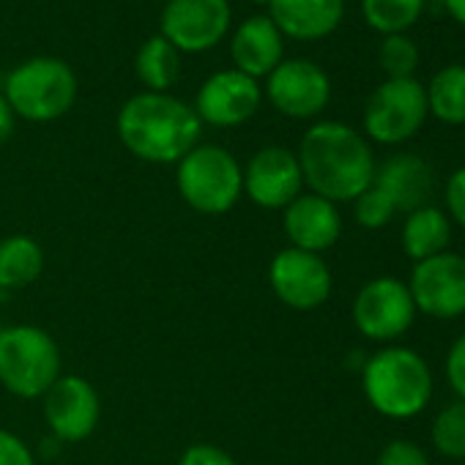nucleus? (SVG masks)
<instances>
[{
    "instance_id": "f257e3e1",
    "label": "nucleus",
    "mask_w": 465,
    "mask_h": 465,
    "mask_svg": "<svg viewBox=\"0 0 465 465\" xmlns=\"http://www.w3.org/2000/svg\"><path fill=\"white\" fill-rule=\"evenodd\" d=\"M304 186L331 203H353L375 178V153L370 140L342 121L312 124L299 145Z\"/></svg>"
},
{
    "instance_id": "f03ea898",
    "label": "nucleus",
    "mask_w": 465,
    "mask_h": 465,
    "mask_svg": "<svg viewBox=\"0 0 465 465\" xmlns=\"http://www.w3.org/2000/svg\"><path fill=\"white\" fill-rule=\"evenodd\" d=\"M203 121L194 107L170 94H134L118 113V137L129 153L151 164H178L200 145Z\"/></svg>"
},
{
    "instance_id": "7ed1b4c3",
    "label": "nucleus",
    "mask_w": 465,
    "mask_h": 465,
    "mask_svg": "<svg viewBox=\"0 0 465 465\" xmlns=\"http://www.w3.org/2000/svg\"><path fill=\"white\" fill-rule=\"evenodd\" d=\"M367 402L386 419H413L432 397V372L421 353L402 345L375 351L361 367Z\"/></svg>"
},
{
    "instance_id": "20e7f679",
    "label": "nucleus",
    "mask_w": 465,
    "mask_h": 465,
    "mask_svg": "<svg viewBox=\"0 0 465 465\" xmlns=\"http://www.w3.org/2000/svg\"><path fill=\"white\" fill-rule=\"evenodd\" d=\"M4 96L17 118H25L31 124H50L64 118L74 107L77 74L66 61L39 55L6 74Z\"/></svg>"
},
{
    "instance_id": "39448f33",
    "label": "nucleus",
    "mask_w": 465,
    "mask_h": 465,
    "mask_svg": "<svg viewBox=\"0 0 465 465\" xmlns=\"http://www.w3.org/2000/svg\"><path fill=\"white\" fill-rule=\"evenodd\" d=\"M61 348L39 326L20 323L0 331V383L15 397L36 400L61 378Z\"/></svg>"
},
{
    "instance_id": "423d86ee",
    "label": "nucleus",
    "mask_w": 465,
    "mask_h": 465,
    "mask_svg": "<svg viewBox=\"0 0 465 465\" xmlns=\"http://www.w3.org/2000/svg\"><path fill=\"white\" fill-rule=\"evenodd\" d=\"M178 192L189 208L216 216L227 213L244 194V170L239 159L222 145H194L175 175Z\"/></svg>"
},
{
    "instance_id": "0eeeda50",
    "label": "nucleus",
    "mask_w": 465,
    "mask_h": 465,
    "mask_svg": "<svg viewBox=\"0 0 465 465\" xmlns=\"http://www.w3.org/2000/svg\"><path fill=\"white\" fill-rule=\"evenodd\" d=\"M430 118L427 88L416 77L383 80L364 104V137L378 145H402Z\"/></svg>"
},
{
    "instance_id": "6e6552de",
    "label": "nucleus",
    "mask_w": 465,
    "mask_h": 465,
    "mask_svg": "<svg viewBox=\"0 0 465 465\" xmlns=\"http://www.w3.org/2000/svg\"><path fill=\"white\" fill-rule=\"evenodd\" d=\"M353 326L372 342L400 340L416 321V304L408 282L397 277H375L364 282L353 299Z\"/></svg>"
},
{
    "instance_id": "1a4fd4ad",
    "label": "nucleus",
    "mask_w": 465,
    "mask_h": 465,
    "mask_svg": "<svg viewBox=\"0 0 465 465\" xmlns=\"http://www.w3.org/2000/svg\"><path fill=\"white\" fill-rule=\"evenodd\" d=\"M416 312L438 321H454L465 315V255L440 252L419 261L408 280Z\"/></svg>"
},
{
    "instance_id": "9d476101",
    "label": "nucleus",
    "mask_w": 465,
    "mask_h": 465,
    "mask_svg": "<svg viewBox=\"0 0 465 465\" xmlns=\"http://www.w3.org/2000/svg\"><path fill=\"white\" fill-rule=\"evenodd\" d=\"M230 0H167L159 34L178 53H205L230 31Z\"/></svg>"
},
{
    "instance_id": "9b49d317",
    "label": "nucleus",
    "mask_w": 465,
    "mask_h": 465,
    "mask_svg": "<svg viewBox=\"0 0 465 465\" xmlns=\"http://www.w3.org/2000/svg\"><path fill=\"white\" fill-rule=\"evenodd\" d=\"M272 107L296 121L318 118L331 102V80L323 66L304 58H285L266 77Z\"/></svg>"
},
{
    "instance_id": "f8f14e48",
    "label": "nucleus",
    "mask_w": 465,
    "mask_h": 465,
    "mask_svg": "<svg viewBox=\"0 0 465 465\" xmlns=\"http://www.w3.org/2000/svg\"><path fill=\"white\" fill-rule=\"evenodd\" d=\"M269 282L274 296L299 312L318 310L331 296V272L315 252L288 247L274 255L269 266Z\"/></svg>"
},
{
    "instance_id": "ddd939ff",
    "label": "nucleus",
    "mask_w": 465,
    "mask_h": 465,
    "mask_svg": "<svg viewBox=\"0 0 465 465\" xmlns=\"http://www.w3.org/2000/svg\"><path fill=\"white\" fill-rule=\"evenodd\" d=\"M263 102V88L258 80L247 77L239 69H222L211 74L194 99V113L203 124L232 129L247 124Z\"/></svg>"
},
{
    "instance_id": "4468645a",
    "label": "nucleus",
    "mask_w": 465,
    "mask_h": 465,
    "mask_svg": "<svg viewBox=\"0 0 465 465\" xmlns=\"http://www.w3.org/2000/svg\"><path fill=\"white\" fill-rule=\"evenodd\" d=\"M304 189L299 156L282 145L261 148L244 167L247 197L266 211H285Z\"/></svg>"
},
{
    "instance_id": "2eb2a0df",
    "label": "nucleus",
    "mask_w": 465,
    "mask_h": 465,
    "mask_svg": "<svg viewBox=\"0 0 465 465\" xmlns=\"http://www.w3.org/2000/svg\"><path fill=\"white\" fill-rule=\"evenodd\" d=\"M99 416V394L83 375H61L45 394L47 427L64 443L85 440L96 430Z\"/></svg>"
},
{
    "instance_id": "dca6fc26",
    "label": "nucleus",
    "mask_w": 465,
    "mask_h": 465,
    "mask_svg": "<svg viewBox=\"0 0 465 465\" xmlns=\"http://www.w3.org/2000/svg\"><path fill=\"white\" fill-rule=\"evenodd\" d=\"M282 227L291 247L304 252H326L331 250L342 236V216L337 203L318 197L312 192H302L285 211H282Z\"/></svg>"
},
{
    "instance_id": "f3484780",
    "label": "nucleus",
    "mask_w": 465,
    "mask_h": 465,
    "mask_svg": "<svg viewBox=\"0 0 465 465\" xmlns=\"http://www.w3.org/2000/svg\"><path fill=\"white\" fill-rule=\"evenodd\" d=\"M372 186H378L391 200L397 213H411L430 205L435 194V170L419 153L400 151L375 164Z\"/></svg>"
},
{
    "instance_id": "a211bd4d",
    "label": "nucleus",
    "mask_w": 465,
    "mask_h": 465,
    "mask_svg": "<svg viewBox=\"0 0 465 465\" xmlns=\"http://www.w3.org/2000/svg\"><path fill=\"white\" fill-rule=\"evenodd\" d=\"M230 58L232 69L244 72L252 80H263L285 61V36L277 31L272 17H250L230 39Z\"/></svg>"
},
{
    "instance_id": "6ab92c4d",
    "label": "nucleus",
    "mask_w": 465,
    "mask_h": 465,
    "mask_svg": "<svg viewBox=\"0 0 465 465\" xmlns=\"http://www.w3.org/2000/svg\"><path fill=\"white\" fill-rule=\"evenodd\" d=\"M269 17L288 39L321 42L342 25L345 0H272Z\"/></svg>"
},
{
    "instance_id": "aec40b11",
    "label": "nucleus",
    "mask_w": 465,
    "mask_h": 465,
    "mask_svg": "<svg viewBox=\"0 0 465 465\" xmlns=\"http://www.w3.org/2000/svg\"><path fill=\"white\" fill-rule=\"evenodd\" d=\"M449 242H451V219L446 216L443 208H438V205L430 203L424 208H416V211L405 213V224H402V252L413 263L446 252Z\"/></svg>"
},
{
    "instance_id": "412c9836",
    "label": "nucleus",
    "mask_w": 465,
    "mask_h": 465,
    "mask_svg": "<svg viewBox=\"0 0 465 465\" xmlns=\"http://www.w3.org/2000/svg\"><path fill=\"white\" fill-rule=\"evenodd\" d=\"M45 250L31 236H9L0 242V291H20L39 280Z\"/></svg>"
},
{
    "instance_id": "4be33fe9",
    "label": "nucleus",
    "mask_w": 465,
    "mask_h": 465,
    "mask_svg": "<svg viewBox=\"0 0 465 465\" xmlns=\"http://www.w3.org/2000/svg\"><path fill=\"white\" fill-rule=\"evenodd\" d=\"M134 72L145 91L151 94H167L181 74V53L159 34L140 45L134 55Z\"/></svg>"
},
{
    "instance_id": "5701e85b",
    "label": "nucleus",
    "mask_w": 465,
    "mask_h": 465,
    "mask_svg": "<svg viewBox=\"0 0 465 465\" xmlns=\"http://www.w3.org/2000/svg\"><path fill=\"white\" fill-rule=\"evenodd\" d=\"M427 88L430 115L446 126H465V64L438 69Z\"/></svg>"
},
{
    "instance_id": "b1692460",
    "label": "nucleus",
    "mask_w": 465,
    "mask_h": 465,
    "mask_svg": "<svg viewBox=\"0 0 465 465\" xmlns=\"http://www.w3.org/2000/svg\"><path fill=\"white\" fill-rule=\"evenodd\" d=\"M427 0H361V17L364 23L381 34H408L424 15Z\"/></svg>"
},
{
    "instance_id": "393cba45",
    "label": "nucleus",
    "mask_w": 465,
    "mask_h": 465,
    "mask_svg": "<svg viewBox=\"0 0 465 465\" xmlns=\"http://www.w3.org/2000/svg\"><path fill=\"white\" fill-rule=\"evenodd\" d=\"M430 438L440 457L465 460V400H454L435 413Z\"/></svg>"
},
{
    "instance_id": "a878e982",
    "label": "nucleus",
    "mask_w": 465,
    "mask_h": 465,
    "mask_svg": "<svg viewBox=\"0 0 465 465\" xmlns=\"http://www.w3.org/2000/svg\"><path fill=\"white\" fill-rule=\"evenodd\" d=\"M419 47L411 36L405 34H394V36H383L378 45V66L386 74V80H405V77H416L419 69Z\"/></svg>"
},
{
    "instance_id": "bb28decb",
    "label": "nucleus",
    "mask_w": 465,
    "mask_h": 465,
    "mask_svg": "<svg viewBox=\"0 0 465 465\" xmlns=\"http://www.w3.org/2000/svg\"><path fill=\"white\" fill-rule=\"evenodd\" d=\"M353 216L364 230H381L397 216V208L378 186H370L353 200Z\"/></svg>"
},
{
    "instance_id": "cd10ccee",
    "label": "nucleus",
    "mask_w": 465,
    "mask_h": 465,
    "mask_svg": "<svg viewBox=\"0 0 465 465\" xmlns=\"http://www.w3.org/2000/svg\"><path fill=\"white\" fill-rule=\"evenodd\" d=\"M378 465H430V457L419 443L405 440V438H394L381 449Z\"/></svg>"
},
{
    "instance_id": "c85d7f7f",
    "label": "nucleus",
    "mask_w": 465,
    "mask_h": 465,
    "mask_svg": "<svg viewBox=\"0 0 465 465\" xmlns=\"http://www.w3.org/2000/svg\"><path fill=\"white\" fill-rule=\"evenodd\" d=\"M443 200H446V216L465 230V164L449 175L446 189H443Z\"/></svg>"
},
{
    "instance_id": "c756f323",
    "label": "nucleus",
    "mask_w": 465,
    "mask_h": 465,
    "mask_svg": "<svg viewBox=\"0 0 465 465\" xmlns=\"http://www.w3.org/2000/svg\"><path fill=\"white\" fill-rule=\"evenodd\" d=\"M446 381L457 400H465V334H460L446 353Z\"/></svg>"
},
{
    "instance_id": "7c9ffc66",
    "label": "nucleus",
    "mask_w": 465,
    "mask_h": 465,
    "mask_svg": "<svg viewBox=\"0 0 465 465\" xmlns=\"http://www.w3.org/2000/svg\"><path fill=\"white\" fill-rule=\"evenodd\" d=\"M0 465H36V457L20 435L0 430Z\"/></svg>"
},
{
    "instance_id": "2f4dec72",
    "label": "nucleus",
    "mask_w": 465,
    "mask_h": 465,
    "mask_svg": "<svg viewBox=\"0 0 465 465\" xmlns=\"http://www.w3.org/2000/svg\"><path fill=\"white\" fill-rule=\"evenodd\" d=\"M178 465H239L224 449L211 443H194L183 451Z\"/></svg>"
},
{
    "instance_id": "473e14b6",
    "label": "nucleus",
    "mask_w": 465,
    "mask_h": 465,
    "mask_svg": "<svg viewBox=\"0 0 465 465\" xmlns=\"http://www.w3.org/2000/svg\"><path fill=\"white\" fill-rule=\"evenodd\" d=\"M15 124H17V115L12 110V104L6 102L4 91H0V145L9 143V137L15 134Z\"/></svg>"
},
{
    "instance_id": "72a5a7b5",
    "label": "nucleus",
    "mask_w": 465,
    "mask_h": 465,
    "mask_svg": "<svg viewBox=\"0 0 465 465\" xmlns=\"http://www.w3.org/2000/svg\"><path fill=\"white\" fill-rule=\"evenodd\" d=\"M443 9L457 25L465 28V0H443Z\"/></svg>"
},
{
    "instance_id": "f704fd0d",
    "label": "nucleus",
    "mask_w": 465,
    "mask_h": 465,
    "mask_svg": "<svg viewBox=\"0 0 465 465\" xmlns=\"http://www.w3.org/2000/svg\"><path fill=\"white\" fill-rule=\"evenodd\" d=\"M252 4H255V6H269L272 0H252Z\"/></svg>"
},
{
    "instance_id": "c9c22d12",
    "label": "nucleus",
    "mask_w": 465,
    "mask_h": 465,
    "mask_svg": "<svg viewBox=\"0 0 465 465\" xmlns=\"http://www.w3.org/2000/svg\"><path fill=\"white\" fill-rule=\"evenodd\" d=\"M0 331H4V326H0Z\"/></svg>"
}]
</instances>
